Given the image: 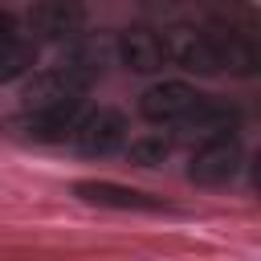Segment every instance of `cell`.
<instances>
[{"instance_id":"6da1fadb","label":"cell","mask_w":261,"mask_h":261,"mask_svg":"<svg viewBox=\"0 0 261 261\" xmlns=\"http://www.w3.org/2000/svg\"><path fill=\"white\" fill-rule=\"evenodd\" d=\"M90 86H94V77L86 69H77L73 61H61V65L33 73L20 102H24V110H41V106H57V102H82Z\"/></svg>"},{"instance_id":"7a4b0ae2","label":"cell","mask_w":261,"mask_h":261,"mask_svg":"<svg viewBox=\"0 0 261 261\" xmlns=\"http://www.w3.org/2000/svg\"><path fill=\"white\" fill-rule=\"evenodd\" d=\"M163 53L188 73H220V45L216 33L200 24H171L163 33Z\"/></svg>"},{"instance_id":"3957f363","label":"cell","mask_w":261,"mask_h":261,"mask_svg":"<svg viewBox=\"0 0 261 261\" xmlns=\"http://www.w3.org/2000/svg\"><path fill=\"white\" fill-rule=\"evenodd\" d=\"M73 147L90 159H102V155H114L118 147H126V114L114 110V106H98L90 114H77L73 130H69Z\"/></svg>"},{"instance_id":"277c9868","label":"cell","mask_w":261,"mask_h":261,"mask_svg":"<svg viewBox=\"0 0 261 261\" xmlns=\"http://www.w3.org/2000/svg\"><path fill=\"white\" fill-rule=\"evenodd\" d=\"M241 159H245V151L232 135H208L204 147L188 163V179L200 184V188H220L241 171Z\"/></svg>"},{"instance_id":"5b68a950","label":"cell","mask_w":261,"mask_h":261,"mask_svg":"<svg viewBox=\"0 0 261 261\" xmlns=\"http://www.w3.org/2000/svg\"><path fill=\"white\" fill-rule=\"evenodd\" d=\"M86 29L82 0H37L29 8V33L37 41H77Z\"/></svg>"},{"instance_id":"8992f818","label":"cell","mask_w":261,"mask_h":261,"mask_svg":"<svg viewBox=\"0 0 261 261\" xmlns=\"http://www.w3.org/2000/svg\"><path fill=\"white\" fill-rule=\"evenodd\" d=\"M200 98H204V94H196L188 82H155V86L139 98V114H143L147 122H155V126H179V122L196 110Z\"/></svg>"},{"instance_id":"52a82bcc","label":"cell","mask_w":261,"mask_h":261,"mask_svg":"<svg viewBox=\"0 0 261 261\" xmlns=\"http://www.w3.org/2000/svg\"><path fill=\"white\" fill-rule=\"evenodd\" d=\"M73 196L82 204H98V208H118V212H159L163 200L139 192V188H122V184H110V179H77L73 184Z\"/></svg>"},{"instance_id":"ba28073f","label":"cell","mask_w":261,"mask_h":261,"mask_svg":"<svg viewBox=\"0 0 261 261\" xmlns=\"http://www.w3.org/2000/svg\"><path fill=\"white\" fill-rule=\"evenodd\" d=\"M118 61L135 73H159L167 53H163V37L151 29H122L118 33Z\"/></svg>"},{"instance_id":"9c48e42d","label":"cell","mask_w":261,"mask_h":261,"mask_svg":"<svg viewBox=\"0 0 261 261\" xmlns=\"http://www.w3.org/2000/svg\"><path fill=\"white\" fill-rule=\"evenodd\" d=\"M77 106H82V102H57V106L24 110L20 126H24L33 139H41V143H61V139H69V130H73V122H77Z\"/></svg>"},{"instance_id":"30bf717a","label":"cell","mask_w":261,"mask_h":261,"mask_svg":"<svg viewBox=\"0 0 261 261\" xmlns=\"http://www.w3.org/2000/svg\"><path fill=\"white\" fill-rule=\"evenodd\" d=\"M37 65V45L20 33H4L0 37V86L12 77H24Z\"/></svg>"},{"instance_id":"8fae6325","label":"cell","mask_w":261,"mask_h":261,"mask_svg":"<svg viewBox=\"0 0 261 261\" xmlns=\"http://www.w3.org/2000/svg\"><path fill=\"white\" fill-rule=\"evenodd\" d=\"M167 155H171V143H167L163 135H143V139L130 143V159H135L139 167H159Z\"/></svg>"},{"instance_id":"7c38bea8","label":"cell","mask_w":261,"mask_h":261,"mask_svg":"<svg viewBox=\"0 0 261 261\" xmlns=\"http://www.w3.org/2000/svg\"><path fill=\"white\" fill-rule=\"evenodd\" d=\"M4 33H16V24H12L8 12H0V37H4Z\"/></svg>"}]
</instances>
